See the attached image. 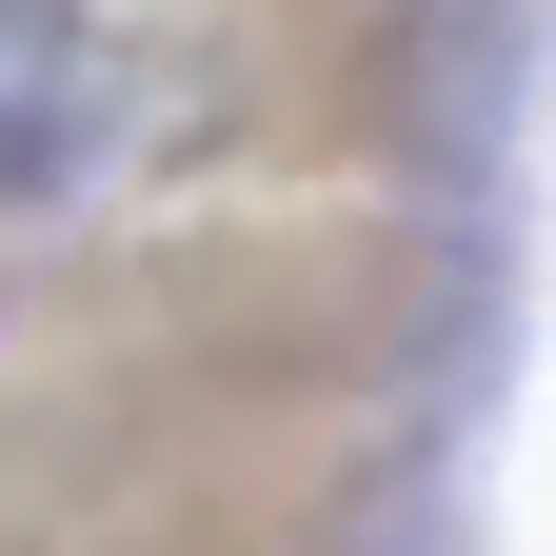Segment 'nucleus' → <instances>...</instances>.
<instances>
[{
	"mask_svg": "<svg viewBox=\"0 0 556 556\" xmlns=\"http://www.w3.org/2000/svg\"><path fill=\"white\" fill-rule=\"evenodd\" d=\"M119 139V40L80 0H0V219L80 199V160Z\"/></svg>",
	"mask_w": 556,
	"mask_h": 556,
	"instance_id": "f257e3e1",
	"label": "nucleus"
}]
</instances>
